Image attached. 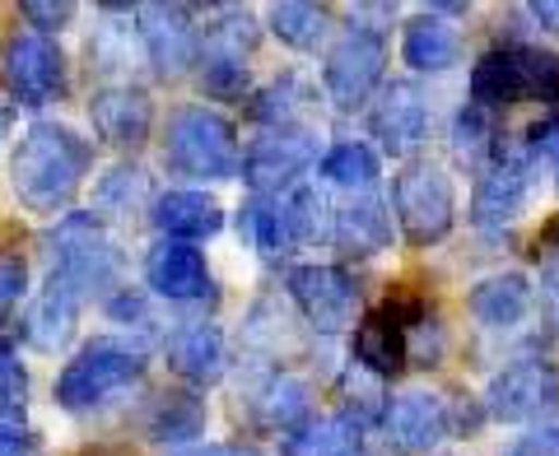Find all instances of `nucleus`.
Segmentation results:
<instances>
[{
	"label": "nucleus",
	"mask_w": 559,
	"mask_h": 456,
	"mask_svg": "<svg viewBox=\"0 0 559 456\" xmlns=\"http://www.w3.org/2000/svg\"><path fill=\"white\" fill-rule=\"evenodd\" d=\"M94 168V145L66 121H33V127L14 140L10 154V187L24 209L33 215H57L75 201Z\"/></svg>",
	"instance_id": "f257e3e1"
},
{
	"label": "nucleus",
	"mask_w": 559,
	"mask_h": 456,
	"mask_svg": "<svg viewBox=\"0 0 559 456\" xmlns=\"http://www.w3.org/2000/svg\"><path fill=\"white\" fill-rule=\"evenodd\" d=\"M164 168L197 182H229L242 172V149L234 121L215 108H178L164 127Z\"/></svg>",
	"instance_id": "f03ea898"
},
{
	"label": "nucleus",
	"mask_w": 559,
	"mask_h": 456,
	"mask_svg": "<svg viewBox=\"0 0 559 456\" xmlns=\"http://www.w3.org/2000/svg\"><path fill=\"white\" fill-rule=\"evenodd\" d=\"M43 252L51 261V275L47 279H61L80 298H90L98 289H112L117 285V242L108 233V224L90 209H70L57 224L43 233Z\"/></svg>",
	"instance_id": "7ed1b4c3"
},
{
	"label": "nucleus",
	"mask_w": 559,
	"mask_h": 456,
	"mask_svg": "<svg viewBox=\"0 0 559 456\" xmlns=\"http://www.w3.org/2000/svg\"><path fill=\"white\" fill-rule=\"evenodd\" d=\"M140 377H145V349L117 336H98L57 373L51 396H57L61 410L84 415V410L108 406L121 392H131Z\"/></svg>",
	"instance_id": "20e7f679"
},
{
	"label": "nucleus",
	"mask_w": 559,
	"mask_h": 456,
	"mask_svg": "<svg viewBox=\"0 0 559 456\" xmlns=\"http://www.w3.org/2000/svg\"><path fill=\"white\" fill-rule=\"evenodd\" d=\"M522 98H559V57L532 43H509L485 51L471 70V103L485 112L513 108Z\"/></svg>",
	"instance_id": "39448f33"
},
{
	"label": "nucleus",
	"mask_w": 559,
	"mask_h": 456,
	"mask_svg": "<svg viewBox=\"0 0 559 456\" xmlns=\"http://www.w3.org/2000/svg\"><path fill=\"white\" fill-rule=\"evenodd\" d=\"M392 215L411 248L443 242L452 233V219H457V187H452L448 168L429 159L401 168L392 182Z\"/></svg>",
	"instance_id": "423d86ee"
},
{
	"label": "nucleus",
	"mask_w": 559,
	"mask_h": 456,
	"mask_svg": "<svg viewBox=\"0 0 559 456\" xmlns=\"http://www.w3.org/2000/svg\"><path fill=\"white\" fill-rule=\"evenodd\" d=\"M312 164H318V131L299 127V121L294 127H271L242 149V182L252 187V196L280 201L299 187V178Z\"/></svg>",
	"instance_id": "0eeeda50"
},
{
	"label": "nucleus",
	"mask_w": 559,
	"mask_h": 456,
	"mask_svg": "<svg viewBox=\"0 0 559 456\" xmlns=\"http://www.w3.org/2000/svg\"><path fill=\"white\" fill-rule=\"evenodd\" d=\"M382 65H388V43H382V33L355 24L326 51L322 89L341 112H349V108H359V103L373 98V89L382 84Z\"/></svg>",
	"instance_id": "6e6552de"
},
{
	"label": "nucleus",
	"mask_w": 559,
	"mask_h": 456,
	"mask_svg": "<svg viewBox=\"0 0 559 456\" xmlns=\"http://www.w3.org/2000/svg\"><path fill=\"white\" fill-rule=\"evenodd\" d=\"M285 289L294 298V308L308 317L312 331L322 336H341V331H355L359 322V285L355 275L341 266H326V261H308V266H294Z\"/></svg>",
	"instance_id": "1a4fd4ad"
},
{
	"label": "nucleus",
	"mask_w": 559,
	"mask_h": 456,
	"mask_svg": "<svg viewBox=\"0 0 559 456\" xmlns=\"http://www.w3.org/2000/svg\"><path fill=\"white\" fill-rule=\"evenodd\" d=\"M536 196V168L522 149H503L489 159V168L480 172L476 196H471V224L485 228V233H503L509 224H518L532 209Z\"/></svg>",
	"instance_id": "9d476101"
},
{
	"label": "nucleus",
	"mask_w": 559,
	"mask_h": 456,
	"mask_svg": "<svg viewBox=\"0 0 559 456\" xmlns=\"http://www.w3.org/2000/svg\"><path fill=\"white\" fill-rule=\"evenodd\" d=\"M485 415L499 424H536L559 415V373L540 359H522L489 377Z\"/></svg>",
	"instance_id": "9b49d317"
},
{
	"label": "nucleus",
	"mask_w": 559,
	"mask_h": 456,
	"mask_svg": "<svg viewBox=\"0 0 559 456\" xmlns=\"http://www.w3.org/2000/svg\"><path fill=\"white\" fill-rule=\"evenodd\" d=\"M0 75H5L10 94L20 98V108H47L51 98L66 89V57L57 38H43V33H14L0 51Z\"/></svg>",
	"instance_id": "f8f14e48"
},
{
	"label": "nucleus",
	"mask_w": 559,
	"mask_h": 456,
	"mask_svg": "<svg viewBox=\"0 0 559 456\" xmlns=\"http://www.w3.org/2000/svg\"><path fill=\"white\" fill-rule=\"evenodd\" d=\"M140 51L154 65V75H182L201 61V28L191 24V5H140L135 10Z\"/></svg>",
	"instance_id": "ddd939ff"
},
{
	"label": "nucleus",
	"mask_w": 559,
	"mask_h": 456,
	"mask_svg": "<svg viewBox=\"0 0 559 456\" xmlns=\"http://www.w3.org/2000/svg\"><path fill=\"white\" fill-rule=\"evenodd\" d=\"M369 131L392 159H411L429 135V103L415 80H392L378 89V103L369 112Z\"/></svg>",
	"instance_id": "4468645a"
},
{
	"label": "nucleus",
	"mask_w": 559,
	"mask_h": 456,
	"mask_svg": "<svg viewBox=\"0 0 559 456\" xmlns=\"http://www.w3.org/2000/svg\"><path fill=\"white\" fill-rule=\"evenodd\" d=\"M145 285L164 303H205V298H215V275L197 252V242H154L145 256Z\"/></svg>",
	"instance_id": "2eb2a0df"
},
{
	"label": "nucleus",
	"mask_w": 559,
	"mask_h": 456,
	"mask_svg": "<svg viewBox=\"0 0 559 456\" xmlns=\"http://www.w3.org/2000/svg\"><path fill=\"white\" fill-rule=\"evenodd\" d=\"M452 429V406L433 392H401L382 410V437L401 456H419L429 447H439Z\"/></svg>",
	"instance_id": "dca6fc26"
},
{
	"label": "nucleus",
	"mask_w": 559,
	"mask_h": 456,
	"mask_svg": "<svg viewBox=\"0 0 559 456\" xmlns=\"http://www.w3.org/2000/svg\"><path fill=\"white\" fill-rule=\"evenodd\" d=\"M90 121H94V135L103 145H117V149H140L150 140L154 127V108L145 89L135 84H108L90 98Z\"/></svg>",
	"instance_id": "f3484780"
},
{
	"label": "nucleus",
	"mask_w": 559,
	"mask_h": 456,
	"mask_svg": "<svg viewBox=\"0 0 559 456\" xmlns=\"http://www.w3.org/2000/svg\"><path fill=\"white\" fill-rule=\"evenodd\" d=\"M164 355L173 373L191 382V387H215L229 373V345H224L219 326H210V322H187L178 331H168Z\"/></svg>",
	"instance_id": "a211bd4d"
},
{
	"label": "nucleus",
	"mask_w": 559,
	"mask_h": 456,
	"mask_svg": "<svg viewBox=\"0 0 559 456\" xmlns=\"http://www.w3.org/2000/svg\"><path fill=\"white\" fill-rule=\"evenodd\" d=\"M150 219L173 242H201V238H215L224 228V205L201 187H173V191H159V196H154Z\"/></svg>",
	"instance_id": "6ab92c4d"
},
{
	"label": "nucleus",
	"mask_w": 559,
	"mask_h": 456,
	"mask_svg": "<svg viewBox=\"0 0 559 456\" xmlns=\"http://www.w3.org/2000/svg\"><path fill=\"white\" fill-rule=\"evenodd\" d=\"M406 312H396L392 303L382 312H369L359 326H355V363L364 373L382 377H396L411 359V340H406Z\"/></svg>",
	"instance_id": "aec40b11"
},
{
	"label": "nucleus",
	"mask_w": 559,
	"mask_h": 456,
	"mask_svg": "<svg viewBox=\"0 0 559 456\" xmlns=\"http://www.w3.org/2000/svg\"><path fill=\"white\" fill-rule=\"evenodd\" d=\"M80 308H84V298L61 285V279H47L43 293L33 298V308H28V317H24V336L33 349H43V355H57V349L70 345V336H75V326H80Z\"/></svg>",
	"instance_id": "412c9836"
},
{
	"label": "nucleus",
	"mask_w": 559,
	"mask_h": 456,
	"mask_svg": "<svg viewBox=\"0 0 559 456\" xmlns=\"http://www.w3.org/2000/svg\"><path fill=\"white\" fill-rule=\"evenodd\" d=\"M466 312L489 331H509L532 312V279L522 271L485 275L480 285L466 293Z\"/></svg>",
	"instance_id": "4be33fe9"
},
{
	"label": "nucleus",
	"mask_w": 559,
	"mask_h": 456,
	"mask_svg": "<svg viewBox=\"0 0 559 456\" xmlns=\"http://www.w3.org/2000/svg\"><path fill=\"white\" fill-rule=\"evenodd\" d=\"M401 61L419 75H439V70H452L462 61V33L452 28L439 10L415 14L401 33Z\"/></svg>",
	"instance_id": "5701e85b"
},
{
	"label": "nucleus",
	"mask_w": 559,
	"mask_h": 456,
	"mask_svg": "<svg viewBox=\"0 0 559 456\" xmlns=\"http://www.w3.org/2000/svg\"><path fill=\"white\" fill-rule=\"evenodd\" d=\"M341 252L349 256H378L392 248V209L378 196H359L336 209V233H331Z\"/></svg>",
	"instance_id": "b1692460"
},
{
	"label": "nucleus",
	"mask_w": 559,
	"mask_h": 456,
	"mask_svg": "<svg viewBox=\"0 0 559 456\" xmlns=\"http://www.w3.org/2000/svg\"><path fill=\"white\" fill-rule=\"evenodd\" d=\"M252 419L261 429H280V433H294L299 424H308V410H312V387L294 373H271L261 387L248 396Z\"/></svg>",
	"instance_id": "393cba45"
},
{
	"label": "nucleus",
	"mask_w": 559,
	"mask_h": 456,
	"mask_svg": "<svg viewBox=\"0 0 559 456\" xmlns=\"http://www.w3.org/2000/svg\"><path fill=\"white\" fill-rule=\"evenodd\" d=\"M359 447H364V424L345 415H322L285 433L280 456H359Z\"/></svg>",
	"instance_id": "a878e982"
},
{
	"label": "nucleus",
	"mask_w": 559,
	"mask_h": 456,
	"mask_svg": "<svg viewBox=\"0 0 559 456\" xmlns=\"http://www.w3.org/2000/svg\"><path fill=\"white\" fill-rule=\"evenodd\" d=\"M280 215H285V233H289V248H312V242H331L336 233V209L322 196V187H308L299 182L280 201Z\"/></svg>",
	"instance_id": "bb28decb"
},
{
	"label": "nucleus",
	"mask_w": 559,
	"mask_h": 456,
	"mask_svg": "<svg viewBox=\"0 0 559 456\" xmlns=\"http://www.w3.org/2000/svg\"><path fill=\"white\" fill-rule=\"evenodd\" d=\"M210 424V410L201 396L191 392H173V396H159V406L150 415V437L164 447H197V437L205 433Z\"/></svg>",
	"instance_id": "cd10ccee"
},
{
	"label": "nucleus",
	"mask_w": 559,
	"mask_h": 456,
	"mask_svg": "<svg viewBox=\"0 0 559 456\" xmlns=\"http://www.w3.org/2000/svg\"><path fill=\"white\" fill-rule=\"evenodd\" d=\"M257 47V20L238 5H224L210 14V24L201 28V57H219V61H248Z\"/></svg>",
	"instance_id": "c85d7f7f"
},
{
	"label": "nucleus",
	"mask_w": 559,
	"mask_h": 456,
	"mask_svg": "<svg viewBox=\"0 0 559 456\" xmlns=\"http://www.w3.org/2000/svg\"><path fill=\"white\" fill-rule=\"evenodd\" d=\"M318 172H322L331 187L364 191V196H369V191L378 187V178H382V164H378V154L364 145V140H341V145H331L322 154Z\"/></svg>",
	"instance_id": "c756f323"
},
{
	"label": "nucleus",
	"mask_w": 559,
	"mask_h": 456,
	"mask_svg": "<svg viewBox=\"0 0 559 456\" xmlns=\"http://www.w3.org/2000/svg\"><path fill=\"white\" fill-rule=\"evenodd\" d=\"M271 33L294 51H318L331 33V14L322 5L285 0V5H271Z\"/></svg>",
	"instance_id": "7c9ffc66"
},
{
	"label": "nucleus",
	"mask_w": 559,
	"mask_h": 456,
	"mask_svg": "<svg viewBox=\"0 0 559 456\" xmlns=\"http://www.w3.org/2000/svg\"><path fill=\"white\" fill-rule=\"evenodd\" d=\"M94 201H98L103 215H112V219L140 215L145 205H154V196H150V172H145V168H135V164H117V168H108V178H98Z\"/></svg>",
	"instance_id": "2f4dec72"
},
{
	"label": "nucleus",
	"mask_w": 559,
	"mask_h": 456,
	"mask_svg": "<svg viewBox=\"0 0 559 456\" xmlns=\"http://www.w3.org/2000/svg\"><path fill=\"white\" fill-rule=\"evenodd\" d=\"M452 154H457L462 164L471 168H489V159L499 154V140H495V121H489L485 108H476V103H466V108L457 112V121H452Z\"/></svg>",
	"instance_id": "473e14b6"
},
{
	"label": "nucleus",
	"mask_w": 559,
	"mask_h": 456,
	"mask_svg": "<svg viewBox=\"0 0 559 456\" xmlns=\"http://www.w3.org/2000/svg\"><path fill=\"white\" fill-rule=\"evenodd\" d=\"M238 233L252 252L261 256H280L289 248V233H285V215H280V201H261L252 196L248 205L238 209Z\"/></svg>",
	"instance_id": "72a5a7b5"
},
{
	"label": "nucleus",
	"mask_w": 559,
	"mask_h": 456,
	"mask_svg": "<svg viewBox=\"0 0 559 456\" xmlns=\"http://www.w3.org/2000/svg\"><path fill=\"white\" fill-rule=\"evenodd\" d=\"M299 103H308L304 84L294 75H280L271 89H261L252 98V121H261V127H294V112H299Z\"/></svg>",
	"instance_id": "f704fd0d"
},
{
	"label": "nucleus",
	"mask_w": 559,
	"mask_h": 456,
	"mask_svg": "<svg viewBox=\"0 0 559 456\" xmlns=\"http://www.w3.org/2000/svg\"><path fill=\"white\" fill-rule=\"evenodd\" d=\"M28 410V368L20 363L10 340H0V419L20 424Z\"/></svg>",
	"instance_id": "c9c22d12"
},
{
	"label": "nucleus",
	"mask_w": 559,
	"mask_h": 456,
	"mask_svg": "<svg viewBox=\"0 0 559 456\" xmlns=\"http://www.w3.org/2000/svg\"><path fill=\"white\" fill-rule=\"evenodd\" d=\"M201 84L210 98H242L248 94V61H219V57H201Z\"/></svg>",
	"instance_id": "e433bc0d"
},
{
	"label": "nucleus",
	"mask_w": 559,
	"mask_h": 456,
	"mask_svg": "<svg viewBox=\"0 0 559 456\" xmlns=\"http://www.w3.org/2000/svg\"><path fill=\"white\" fill-rule=\"evenodd\" d=\"M103 312H108V322H112V326H135V331L159 326V317H154V308H150V298H145V293H135V289H117Z\"/></svg>",
	"instance_id": "4c0bfd02"
},
{
	"label": "nucleus",
	"mask_w": 559,
	"mask_h": 456,
	"mask_svg": "<svg viewBox=\"0 0 559 456\" xmlns=\"http://www.w3.org/2000/svg\"><path fill=\"white\" fill-rule=\"evenodd\" d=\"M20 14H24V24L33 33L51 38V33H61L70 20H75V5H70V0H24Z\"/></svg>",
	"instance_id": "58836bf2"
},
{
	"label": "nucleus",
	"mask_w": 559,
	"mask_h": 456,
	"mask_svg": "<svg viewBox=\"0 0 559 456\" xmlns=\"http://www.w3.org/2000/svg\"><path fill=\"white\" fill-rule=\"evenodd\" d=\"M28 293V266L24 256H0V326L10 322V312L20 308V298Z\"/></svg>",
	"instance_id": "ea45409f"
},
{
	"label": "nucleus",
	"mask_w": 559,
	"mask_h": 456,
	"mask_svg": "<svg viewBox=\"0 0 559 456\" xmlns=\"http://www.w3.org/2000/svg\"><path fill=\"white\" fill-rule=\"evenodd\" d=\"M499 456H559V429H555V424L527 429L522 437H513V443L503 447Z\"/></svg>",
	"instance_id": "a19ab883"
},
{
	"label": "nucleus",
	"mask_w": 559,
	"mask_h": 456,
	"mask_svg": "<svg viewBox=\"0 0 559 456\" xmlns=\"http://www.w3.org/2000/svg\"><path fill=\"white\" fill-rule=\"evenodd\" d=\"M532 154H540V159H550L559 168V117H546L532 127Z\"/></svg>",
	"instance_id": "79ce46f5"
},
{
	"label": "nucleus",
	"mask_w": 559,
	"mask_h": 456,
	"mask_svg": "<svg viewBox=\"0 0 559 456\" xmlns=\"http://www.w3.org/2000/svg\"><path fill=\"white\" fill-rule=\"evenodd\" d=\"M33 452V437L24 424H14V419H0V456H28Z\"/></svg>",
	"instance_id": "37998d69"
},
{
	"label": "nucleus",
	"mask_w": 559,
	"mask_h": 456,
	"mask_svg": "<svg viewBox=\"0 0 559 456\" xmlns=\"http://www.w3.org/2000/svg\"><path fill=\"white\" fill-rule=\"evenodd\" d=\"M173 456H261V452L248 443H197V447H182Z\"/></svg>",
	"instance_id": "c03bdc74"
},
{
	"label": "nucleus",
	"mask_w": 559,
	"mask_h": 456,
	"mask_svg": "<svg viewBox=\"0 0 559 456\" xmlns=\"http://www.w3.org/2000/svg\"><path fill=\"white\" fill-rule=\"evenodd\" d=\"M527 14L540 24V28H550L559 33V0H536V5H527Z\"/></svg>",
	"instance_id": "a18cd8bd"
},
{
	"label": "nucleus",
	"mask_w": 559,
	"mask_h": 456,
	"mask_svg": "<svg viewBox=\"0 0 559 456\" xmlns=\"http://www.w3.org/2000/svg\"><path fill=\"white\" fill-rule=\"evenodd\" d=\"M555 172H559V168H555Z\"/></svg>",
	"instance_id": "49530a36"
}]
</instances>
